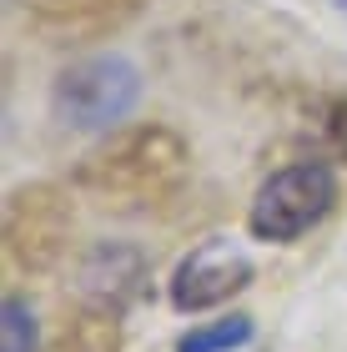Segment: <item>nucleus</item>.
<instances>
[{
    "instance_id": "1",
    "label": "nucleus",
    "mask_w": 347,
    "mask_h": 352,
    "mask_svg": "<svg viewBox=\"0 0 347 352\" xmlns=\"http://www.w3.org/2000/svg\"><path fill=\"white\" fill-rule=\"evenodd\" d=\"M141 101V71L121 51H101L56 76L51 106L71 131H111Z\"/></svg>"
},
{
    "instance_id": "2",
    "label": "nucleus",
    "mask_w": 347,
    "mask_h": 352,
    "mask_svg": "<svg viewBox=\"0 0 347 352\" xmlns=\"http://www.w3.org/2000/svg\"><path fill=\"white\" fill-rule=\"evenodd\" d=\"M337 206V171L327 162H292L272 171L247 206V232L257 242H297Z\"/></svg>"
},
{
    "instance_id": "3",
    "label": "nucleus",
    "mask_w": 347,
    "mask_h": 352,
    "mask_svg": "<svg viewBox=\"0 0 347 352\" xmlns=\"http://www.w3.org/2000/svg\"><path fill=\"white\" fill-rule=\"evenodd\" d=\"M251 282V257L232 236H207L192 257H181L177 277H171V307L177 312H212L232 302Z\"/></svg>"
},
{
    "instance_id": "4",
    "label": "nucleus",
    "mask_w": 347,
    "mask_h": 352,
    "mask_svg": "<svg viewBox=\"0 0 347 352\" xmlns=\"http://www.w3.org/2000/svg\"><path fill=\"white\" fill-rule=\"evenodd\" d=\"M251 317L247 312H232V317H216V322H197L192 332L177 338V352H236L251 342Z\"/></svg>"
},
{
    "instance_id": "5",
    "label": "nucleus",
    "mask_w": 347,
    "mask_h": 352,
    "mask_svg": "<svg viewBox=\"0 0 347 352\" xmlns=\"http://www.w3.org/2000/svg\"><path fill=\"white\" fill-rule=\"evenodd\" d=\"M41 347V322L25 297H5L0 307V352H36Z\"/></svg>"
},
{
    "instance_id": "6",
    "label": "nucleus",
    "mask_w": 347,
    "mask_h": 352,
    "mask_svg": "<svg viewBox=\"0 0 347 352\" xmlns=\"http://www.w3.org/2000/svg\"><path fill=\"white\" fill-rule=\"evenodd\" d=\"M333 136H337V146L347 151V101H342V106L333 111Z\"/></svg>"
},
{
    "instance_id": "7",
    "label": "nucleus",
    "mask_w": 347,
    "mask_h": 352,
    "mask_svg": "<svg viewBox=\"0 0 347 352\" xmlns=\"http://www.w3.org/2000/svg\"><path fill=\"white\" fill-rule=\"evenodd\" d=\"M342 6H347V0H342Z\"/></svg>"
}]
</instances>
